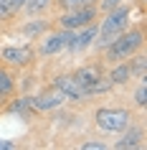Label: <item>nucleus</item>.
I'll use <instances>...</instances> for the list:
<instances>
[{
  "label": "nucleus",
  "instance_id": "f257e3e1",
  "mask_svg": "<svg viewBox=\"0 0 147 150\" xmlns=\"http://www.w3.org/2000/svg\"><path fill=\"white\" fill-rule=\"evenodd\" d=\"M145 48V25L137 23L132 25L124 33H119L109 46H104L99 51L101 59H104V64H117V61H127L129 56H134L137 51H142Z\"/></svg>",
  "mask_w": 147,
  "mask_h": 150
},
{
  "label": "nucleus",
  "instance_id": "f03ea898",
  "mask_svg": "<svg viewBox=\"0 0 147 150\" xmlns=\"http://www.w3.org/2000/svg\"><path fill=\"white\" fill-rule=\"evenodd\" d=\"M129 23H132V3H124V5H119L114 10H107L104 18L99 21V31H96V38H94L96 51L109 46L119 33H124L129 28Z\"/></svg>",
  "mask_w": 147,
  "mask_h": 150
},
{
  "label": "nucleus",
  "instance_id": "7ed1b4c3",
  "mask_svg": "<svg viewBox=\"0 0 147 150\" xmlns=\"http://www.w3.org/2000/svg\"><path fill=\"white\" fill-rule=\"evenodd\" d=\"M132 120H134L132 112L124 110V107H99L94 112V125L104 135H119Z\"/></svg>",
  "mask_w": 147,
  "mask_h": 150
},
{
  "label": "nucleus",
  "instance_id": "20e7f679",
  "mask_svg": "<svg viewBox=\"0 0 147 150\" xmlns=\"http://www.w3.org/2000/svg\"><path fill=\"white\" fill-rule=\"evenodd\" d=\"M74 38H76V31H69V28H58V31H48L38 38V46H36V56H56L61 51H71L74 48Z\"/></svg>",
  "mask_w": 147,
  "mask_h": 150
},
{
  "label": "nucleus",
  "instance_id": "39448f33",
  "mask_svg": "<svg viewBox=\"0 0 147 150\" xmlns=\"http://www.w3.org/2000/svg\"><path fill=\"white\" fill-rule=\"evenodd\" d=\"M96 18H99V8L96 5H76V8H71V10H63L61 16L56 18V23H58V28L79 31V28L94 23Z\"/></svg>",
  "mask_w": 147,
  "mask_h": 150
},
{
  "label": "nucleus",
  "instance_id": "423d86ee",
  "mask_svg": "<svg viewBox=\"0 0 147 150\" xmlns=\"http://www.w3.org/2000/svg\"><path fill=\"white\" fill-rule=\"evenodd\" d=\"M36 59V48L28 43V46H5L0 48V61L8 64V66H15V69H23L28 64H33Z\"/></svg>",
  "mask_w": 147,
  "mask_h": 150
},
{
  "label": "nucleus",
  "instance_id": "0eeeda50",
  "mask_svg": "<svg viewBox=\"0 0 147 150\" xmlns=\"http://www.w3.org/2000/svg\"><path fill=\"white\" fill-rule=\"evenodd\" d=\"M119 135H122V137L112 145L114 150H137V148L145 145V125H142V122H134V120H132Z\"/></svg>",
  "mask_w": 147,
  "mask_h": 150
},
{
  "label": "nucleus",
  "instance_id": "6e6552de",
  "mask_svg": "<svg viewBox=\"0 0 147 150\" xmlns=\"http://www.w3.org/2000/svg\"><path fill=\"white\" fill-rule=\"evenodd\" d=\"M53 89L63 97V99H69V102H86V92L74 81L71 74H58L53 79Z\"/></svg>",
  "mask_w": 147,
  "mask_h": 150
},
{
  "label": "nucleus",
  "instance_id": "1a4fd4ad",
  "mask_svg": "<svg viewBox=\"0 0 147 150\" xmlns=\"http://www.w3.org/2000/svg\"><path fill=\"white\" fill-rule=\"evenodd\" d=\"M71 76H74V81H76L79 87L86 92V97H89V89H91L94 84H96V81L104 76V71H101V66H96V64H91V66L86 64V66H79V69L74 71Z\"/></svg>",
  "mask_w": 147,
  "mask_h": 150
},
{
  "label": "nucleus",
  "instance_id": "9d476101",
  "mask_svg": "<svg viewBox=\"0 0 147 150\" xmlns=\"http://www.w3.org/2000/svg\"><path fill=\"white\" fill-rule=\"evenodd\" d=\"M51 31V23H48L46 18H41V16H36V18H28L23 25H18V36L20 38H28V41H38L43 33H48Z\"/></svg>",
  "mask_w": 147,
  "mask_h": 150
},
{
  "label": "nucleus",
  "instance_id": "9b49d317",
  "mask_svg": "<svg viewBox=\"0 0 147 150\" xmlns=\"http://www.w3.org/2000/svg\"><path fill=\"white\" fill-rule=\"evenodd\" d=\"M63 102H66V99H63L53 87H48V89H43L41 94L33 97V110L36 112H53V110H58Z\"/></svg>",
  "mask_w": 147,
  "mask_h": 150
},
{
  "label": "nucleus",
  "instance_id": "f8f14e48",
  "mask_svg": "<svg viewBox=\"0 0 147 150\" xmlns=\"http://www.w3.org/2000/svg\"><path fill=\"white\" fill-rule=\"evenodd\" d=\"M96 31H99V23H96V21L89 23V25H84V28H79V31H76V38H74V48H71V51H76V54L89 51V48L94 46Z\"/></svg>",
  "mask_w": 147,
  "mask_h": 150
},
{
  "label": "nucleus",
  "instance_id": "ddd939ff",
  "mask_svg": "<svg viewBox=\"0 0 147 150\" xmlns=\"http://www.w3.org/2000/svg\"><path fill=\"white\" fill-rule=\"evenodd\" d=\"M107 79L112 81V87H122V84H127V81L132 79V74H129V66H127V61L109 64V74H107Z\"/></svg>",
  "mask_w": 147,
  "mask_h": 150
},
{
  "label": "nucleus",
  "instance_id": "4468645a",
  "mask_svg": "<svg viewBox=\"0 0 147 150\" xmlns=\"http://www.w3.org/2000/svg\"><path fill=\"white\" fill-rule=\"evenodd\" d=\"M127 66H129V74L132 79H147V54L145 51H137L134 56L127 59Z\"/></svg>",
  "mask_w": 147,
  "mask_h": 150
},
{
  "label": "nucleus",
  "instance_id": "2eb2a0df",
  "mask_svg": "<svg viewBox=\"0 0 147 150\" xmlns=\"http://www.w3.org/2000/svg\"><path fill=\"white\" fill-rule=\"evenodd\" d=\"M3 110L10 112V115H20L23 120H28V115L36 112L33 110V97H18V99H13L10 104H5Z\"/></svg>",
  "mask_w": 147,
  "mask_h": 150
},
{
  "label": "nucleus",
  "instance_id": "dca6fc26",
  "mask_svg": "<svg viewBox=\"0 0 147 150\" xmlns=\"http://www.w3.org/2000/svg\"><path fill=\"white\" fill-rule=\"evenodd\" d=\"M51 8H53V0H25L20 13L28 18H36V16H46Z\"/></svg>",
  "mask_w": 147,
  "mask_h": 150
},
{
  "label": "nucleus",
  "instance_id": "f3484780",
  "mask_svg": "<svg viewBox=\"0 0 147 150\" xmlns=\"http://www.w3.org/2000/svg\"><path fill=\"white\" fill-rule=\"evenodd\" d=\"M15 87H18L15 74H13L8 66H0V94L3 97H13L15 94Z\"/></svg>",
  "mask_w": 147,
  "mask_h": 150
},
{
  "label": "nucleus",
  "instance_id": "a211bd4d",
  "mask_svg": "<svg viewBox=\"0 0 147 150\" xmlns=\"http://www.w3.org/2000/svg\"><path fill=\"white\" fill-rule=\"evenodd\" d=\"M25 0H0V21H5V18H13L20 13Z\"/></svg>",
  "mask_w": 147,
  "mask_h": 150
},
{
  "label": "nucleus",
  "instance_id": "6ab92c4d",
  "mask_svg": "<svg viewBox=\"0 0 147 150\" xmlns=\"http://www.w3.org/2000/svg\"><path fill=\"white\" fill-rule=\"evenodd\" d=\"M132 102H134L137 110H145V107H147V79H139L137 81V89H134Z\"/></svg>",
  "mask_w": 147,
  "mask_h": 150
},
{
  "label": "nucleus",
  "instance_id": "aec40b11",
  "mask_svg": "<svg viewBox=\"0 0 147 150\" xmlns=\"http://www.w3.org/2000/svg\"><path fill=\"white\" fill-rule=\"evenodd\" d=\"M124 3H129V0H99L96 8H99V13H107V10H114L119 5H124Z\"/></svg>",
  "mask_w": 147,
  "mask_h": 150
},
{
  "label": "nucleus",
  "instance_id": "412c9836",
  "mask_svg": "<svg viewBox=\"0 0 147 150\" xmlns=\"http://www.w3.org/2000/svg\"><path fill=\"white\" fill-rule=\"evenodd\" d=\"M79 148H81V150H107L109 145H107V142H99V140H86V142H81Z\"/></svg>",
  "mask_w": 147,
  "mask_h": 150
},
{
  "label": "nucleus",
  "instance_id": "4be33fe9",
  "mask_svg": "<svg viewBox=\"0 0 147 150\" xmlns=\"http://www.w3.org/2000/svg\"><path fill=\"white\" fill-rule=\"evenodd\" d=\"M15 148V142H10V140H0V150H13Z\"/></svg>",
  "mask_w": 147,
  "mask_h": 150
},
{
  "label": "nucleus",
  "instance_id": "5701e85b",
  "mask_svg": "<svg viewBox=\"0 0 147 150\" xmlns=\"http://www.w3.org/2000/svg\"><path fill=\"white\" fill-rule=\"evenodd\" d=\"M99 0H76V5H96Z\"/></svg>",
  "mask_w": 147,
  "mask_h": 150
}]
</instances>
